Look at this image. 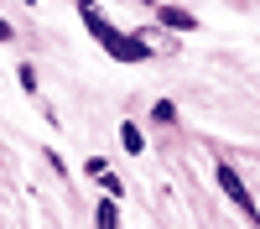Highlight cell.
<instances>
[{
  "instance_id": "cell-4",
  "label": "cell",
  "mask_w": 260,
  "mask_h": 229,
  "mask_svg": "<svg viewBox=\"0 0 260 229\" xmlns=\"http://www.w3.org/2000/svg\"><path fill=\"white\" fill-rule=\"evenodd\" d=\"M120 141H125V151H130V156H136V151H146V136H141V125H130V120L120 125Z\"/></svg>"
},
{
  "instance_id": "cell-1",
  "label": "cell",
  "mask_w": 260,
  "mask_h": 229,
  "mask_svg": "<svg viewBox=\"0 0 260 229\" xmlns=\"http://www.w3.org/2000/svg\"><path fill=\"white\" fill-rule=\"evenodd\" d=\"M83 26H89V37H94V42H104V47H110V57H120V62H146V57H151L146 42H141V37L115 31L110 21L99 16V6H94V11H83Z\"/></svg>"
},
{
  "instance_id": "cell-5",
  "label": "cell",
  "mask_w": 260,
  "mask_h": 229,
  "mask_svg": "<svg viewBox=\"0 0 260 229\" xmlns=\"http://www.w3.org/2000/svg\"><path fill=\"white\" fill-rule=\"evenodd\" d=\"M94 224H99V229H120V208H115V198H104V203H99Z\"/></svg>"
},
{
  "instance_id": "cell-9",
  "label": "cell",
  "mask_w": 260,
  "mask_h": 229,
  "mask_svg": "<svg viewBox=\"0 0 260 229\" xmlns=\"http://www.w3.org/2000/svg\"><path fill=\"white\" fill-rule=\"evenodd\" d=\"M146 6H161V0H146Z\"/></svg>"
},
{
  "instance_id": "cell-3",
  "label": "cell",
  "mask_w": 260,
  "mask_h": 229,
  "mask_svg": "<svg viewBox=\"0 0 260 229\" xmlns=\"http://www.w3.org/2000/svg\"><path fill=\"white\" fill-rule=\"evenodd\" d=\"M156 21H161V26H172V31H192V26H198L192 11H182V6H156Z\"/></svg>"
},
{
  "instance_id": "cell-6",
  "label": "cell",
  "mask_w": 260,
  "mask_h": 229,
  "mask_svg": "<svg viewBox=\"0 0 260 229\" xmlns=\"http://www.w3.org/2000/svg\"><path fill=\"white\" fill-rule=\"evenodd\" d=\"M156 120H161V125H172V120H177V104L161 99V104H156Z\"/></svg>"
},
{
  "instance_id": "cell-2",
  "label": "cell",
  "mask_w": 260,
  "mask_h": 229,
  "mask_svg": "<svg viewBox=\"0 0 260 229\" xmlns=\"http://www.w3.org/2000/svg\"><path fill=\"white\" fill-rule=\"evenodd\" d=\"M219 187H224V198L240 208V214L250 219V224H260V208H255V198H250V187L240 182V172H234L229 161H219Z\"/></svg>"
},
{
  "instance_id": "cell-8",
  "label": "cell",
  "mask_w": 260,
  "mask_h": 229,
  "mask_svg": "<svg viewBox=\"0 0 260 229\" xmlns=\"http://www.w3.org/2000/svg\"><path fill=\"white\" fill-rule=\"evenodd\" d=\"M0 42H11V21H0Z\"/></svg>"
},
{
  "instance_id": "cell-7",
  "label": "cell",
  "mask_w": 260,
  "mask_h": 229,
  "mask_svg": "<svg viewBox=\"0 0 260 229\" xmlns=\"http://www.w3.org/2000/svg\"><path fill=\"white\" fill-rule=\"evenodd\" d=\"M89 177H110V161H104V156H89Z\"/></svg>"
}]
</instances>
